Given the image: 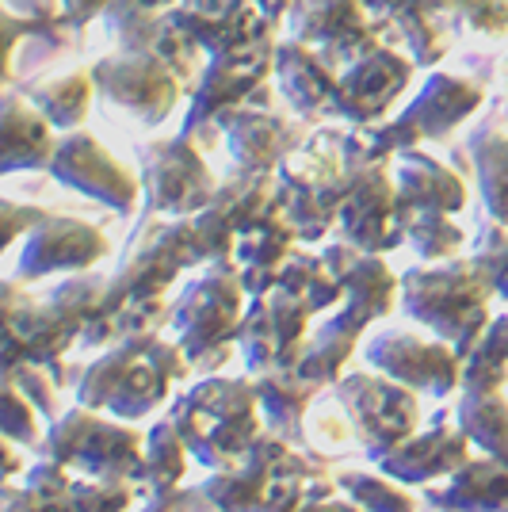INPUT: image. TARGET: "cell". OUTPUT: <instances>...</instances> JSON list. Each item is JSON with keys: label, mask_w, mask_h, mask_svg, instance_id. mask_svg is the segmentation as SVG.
<instances>
[{"label": "cell", "mask_w": 508, "mask_h": 512, "mask_svg": "<svg viewBox=\"0 0 508 512\" xmlns=\"http://www.w3.org/2000/svg\"><path fill=\"white\" fill-rule=\"evenodd\" d=\"M191 360L176 341H161L157 329L127 333L107 344L100 360L81 371L77 406L100 409L119 421H142L172 402V383L188 379Z\"/></svg>", "instance_id": "1"}, {"label": "cell", "mask_w": 508, "mask_h": 512, "mask_svg": "<svg viewBox=\"0 0 508 512\" xmlns=\"http://www.w3.org/2000/svg\"><path fill=\"white\" fill-rule=\"evenodd\" d=\"M203 493L218 512H295L310 493H337V478L321 459L264 428L233 467L211 470Z\"/></svg>", "instance_id": "2"}, {"label": "cell", "mask_w": 508, "mask_h": 512, "mask_svg": "<svg viewBox=\"0 0 508 512\" xmlns=\"http://www.w3.org/2000/svg\"><path fill=\"white\" fill-rule=\"evenodd\" d=\"M165 417L176 425L191 459L203 470L233 467L264 432L253 375L245 379L203 375L195 386L172 398Z\"/></svg>", "instance_id": "3"}, {"label": "cell", "mask_w": 508, "mask_h": 512, "mask_svg": "<svg viewBox=\"0 0 508 512\" xmlns=\"http://www.w3.org/2000/svg\"><path fill=\"white\" fill-rule=\"evenodd\" d=\"M493 283L478 260H451L436 268H409L402 276L405 314L424 325L432 337L447 341L459 356H466L482 341L489 325Z\"/></svg>", "instance_id": "4"}, {"label": "cell", "mask_w": 508, "mask_h": 512, "mask_svg": "<svg viewBox=\"0 0 508 512\" xmlns=\"http://www.w3.org/2000/svg\"><path fill=\"white\" fill-rule=\"evenodd\" d=\"M245 287L233 260H211V268L199 279H191L184 295L169 310V325L176 344L199 375H214V367L230 360L237 341V325L245 314Z\"/></svg>", "instance_id": "5"}, {"label": "cell", "mask_w": 508, "mask_h": 512, "mask_svg": "<svg viewBox=\"0 0 508 512\" xmlns=\"http://www.w3.org/2000/svg\"><path fill=\"white\" fill-rule=\"evenodd\" d=\"M146 432L119 421V417H100V409H65L46 428L43 459L62 463L65 470H81L88 478H127L146 486Z\"/></svg>", "instance_id": "6"}, {"label": "cell", "mask_w": 508, "mask_h": 512, "mask_svg": "<svg viewBox=\"0 0 508 512\" xmlns=\"http://www.w3.org/2000/svg\"><path fill=\"white\" fill-rule=\"evenodd\" d=\"M329 394L340 402L348 425L360 440L367 463L398 448L421 428V394L402 386L382 371H348L329 386Z\"/></svg>", "instance_id": "7"}, {"label": "cell", "mask_w": 508, "mask_h": 512, "mask_svg": "<svg viewBox=\"0 0 508 512\" xmlns=\"http://www.w3.org/2000/svg\"><path fill=\"white\" fill-rule=\"evenodd\" d=\"M310 318L314 310L291 291L272 287L268 295L249 299V310L241 314L237 325V348H241V363L249 375H260L268 367H298L302 344L310 337Z\"/></svg>", "instance_id": "8"}, {"label": "cell", "mask_w": 508, "mask_h": 512, "mask_svg": "<svg viewBox=\"0 0 508 512\" xmlns=\"http://www.w3.org/2000/svg\"><path fill=\"white\" fill-rule=\"evenodd\" d=\"M413 214L398 203V184L371 161V165H348V184L340 199L337 226L348 245L363 253H386L405 241V226Z\"/></svg>", "instance_id": "9"}, {"label": "cell", "mask_w": 508, "mask_h": 512, "mask_svg": "<svg viewBox=\"0 0 508 512\" xmlns=\"http://www.w3.org/2000/svg\"><path fill=\"white\" fill-rule=\"evenodd\" d=\"M367 367L398 379L402 386L432 398H447L463 386V356L440 337H417L405 329L375 333L363 348Z\"/></svg>", "instance_id": "10"}, {"label": "cell", "mask_w": 508, "mask_h": 512, "mask_svg": "<svg viewBox=\"0 0 508 512\" xmlns=\"http://www.w3.org/2000/svg\"><path fill=\"white\" fill-rule=\"evenodd\" d=\"M146 203L149 211L172 214V218H188L211 207L214 199V176L203 165L199 150L188 138L161 142L146 150Z\"/></svg>", "instance_id": "11"}, {"label": "cell", "mask_w": 508, "mask_h": 512, "mask_svg": "<svg viewBox=\"0 0 508 512\" xmlns=\"http://www.w3.org/2000/svg\"><path fill=\"white\" fill-rule=\"evenodd\" d=\"M50 172H54V180L100 199L111 211L127 214L138 203L134 172L123 169L92 134H69L65 142H58V150L50 157Z\"/></svg>", "instance_id": "12"}, {"label": "cell", "mask_w": 508, "mask_h": 512, "mask_svg": "<svg viewBox=\"0 0 508 512\" xmlns=\"http://www.w3.org/2000/svg\"><path fill=\"white\" fill-rule=\"evenodd\" d=\"M107 256V237L81 218H50L27 234L20 253V279H46L62 272H85Z\"/></svg>", "instance_id": "13"}, {"label": "cell", "mask_w": 508, "mask_h": 512, "mask_svg": "<svg viewBox=\"0 0 508 512\" xmlns=\"http://www.w3.org/2000/svg\"><path fill=\"white\" fill-rule=\"evenodd\" d=\"M470 459V440L459 425L417 428L409 440L375 459V470L390 474L402 486H432L440 478H451Z\"/></svg>", "instance_id": "14"}, {"label": "cell", "mask_w": 508, "mask_h": 512, "mask_svg": "<svg viewBox=\"0 0 508 512\" xmlns=\"http://www.w3.org/2000/svg\"><path fill=\"white\" fill-rule=\"evenodd\" d=\"M371 325H375V318H371L363 306L344 299L337 310H333V318H325L318 329L306 337L302 356H298V375L318 386H333L340 375H344V367L352 360L356 344H360V337Z\"/></svg>", "instance_id": "15"}, {"label": "cell", "mask_w": 508, "mask_h": 512, "mask_svg": "<svg viewBox=\"0 0 508 512\" xmlns=\"http://www.w3.org/2000/svg\"><path fill=\"white\" fill-rule=\"evenodd\" d=\"M295 241L298 234L287 222V214H268L256 226H249L245 234H237L230 260L241 272V287H245L249 299L268 295L276 287L279 268L287 264V256L295 253Z\"/></svg>", "instance_id": "16"}, {"label": "cell", "mask_w": 508, "mask_h": 512, "mask_svg": "<svg viewBox=\"0 0 508 512\" xmlns=\"http://www.w3.org/2000/svg\"><path fill=\"white\" fill-rule=\"evenodd\" d=\"M321 256L333 268V276L340 279L348 302L363 306L375 321L394 310V302L402 295V276H394L379 253H363L356 245L340 241V245H329Z\"/></svg>", "instance_id": "17"}, {"label": "cell", "mask_w": 508, "mask_h": 512, "mask_svg": "<svg viewBox=\"0 0 508 512\" xmlns=\"http://www.w3.org/2000/svg\"><path fill=\"white\" fill-rule=\"evenodd\" d=\"M253 383H256V398H260L264 428L272 436H279V440L302 444L306 440V413L314 409L321 390H329V386L302 379L298 367H268V371L253 375Z\"/></svg>", "instance_id": "18"}, {"label": "cell", "mask_w": 508, "mask_h": 512, "mask_svg": "<svg viewBox=\"0 0 508 512\" xmlns=\"http://www.w3.org/2000/svg\"><path fill=\"white\" fill-rule=\"evenodd\" d=\"M96 81L107 88L115 104H123L146 123H161L176 104V81L153 58H127L119 62V73H111V65H104L96 69Z\"/></svg>", "instance_id": "19"}, {"label": "cell", "mask_w": 508, "mask_h": 512, "mask_svg": "<svg viewBox=\"0 0 508 512\" xmlns=\"http://www.w3.org/2000/svg\"><path fill=\"white\" fill-rule=\"evenodd\" d=\"M424 501L436 512H508V463L470 455L444 490H428Z\"/></svg>", "instance_id": "20"}, {"label": "cell", "mask_w": 508, "mask_h": 512, "mask_svg": "<svg viewBox=\"0 0 508 512\" xmlns=\"http://www.w3.org/2000/svg\"><path fill=\"white\" fill-rule=\"evenodd\" d=\"M58 150L54 127L39 107L16 96L0 100V176L20 169H43Z\"/></svg>", "instance_id": "21"}, {"label": "cell", "mask_w": 508, "mask_h": 512, "mask_svg": "<svg viewBox=\"0 0 508 512\" xmlns=\"http://www.w3.org/2000/svg\"><path fill=\"white\" fill-rule=\"evenodd\" d=\"M405 77H409L405 65L398 58H390V54L360 58V65L352 73H344V81L337 85V111L356 119V123H371L398 96Z\"/></svg>", "instance_id": "22"}, {"label": "cell", "mask_w": 508, "mask_h": 512, "mask_svg": "<svg viewBox=\"0 0 508 512\" xmlns=\"http://www.w3.org/2000/svg\"><path fill=\"white\" fill-rule=\"evenodd\" d=\"M398 203L409 214L463 211L466 203L463 180L455 172H447L440 161H432V157L402 153V161H398Z\"/></svg>", "instance_id": "23"}, {"label": "cell", "mask_w": 508, "mask_h": 512, "mask_svg": "<svg viewBox=\"0 0 508 512\" xmlns=\"http://www.w3.org/2000/svg\"><path fill=\"white\" fill-rule=\"evenodd\" d=\"M455 425L482 455L508 463V402L501 390H463L455 406Z\"/></svg>", "instance_id": "24"}, {"label": "cell", "mask_w": 508, "mask_h": 512, "mask_svg": "<svg viewBox=\"0 0 508 512\" xmlns=\"http://www.w3.org/2000/svg\"><path fill=\"white\" fill-rule=\"evenodd\" d=\"M291 146L287 123L272 115H241L230 123V150L245 172H272L283 157H291Z\"/></svg>", "instance_id": "25"}, {"label": "cell", "mask_w": 508, "mask_h": 512, "mask_svg": "<svg viewBox=\"0 0 508 512\" xmlns=\"http://www.w3.org/2000/svg\"><path fill=\"white\" fill-rule=\"evenodd\" d=\"M69 482L73 474L62 463L43 459L27 470L23 486H0V512H73Z\"/></svg>", "instance_id": "26"}, {"label": "cell", "mask_w": 508, "mask_h": 512, "mask_svg": "<svg viewBox=\"0 0 508 512\" xmlns=\"http://www.w3.org/2000/svg\"><path fill=\"white\" fill-rule=\"evenodd\" d=\"M283 291H291L295 299H302L314 314H333L344 302V287L333 276V268L325 264V256L314 253H291L287 264L279 268L276 279Z\"/></svg>", "instance_id": "27"}, {"label": "cell", "mask_w": 508, "mask_h": 512, "mask_svg": "<svg viewBox=\"0 0 508 512\" xmlns=\"http://www.w3.org/2000/svg\"><path fill=\"white\" fill-rule=\"evenodd\" d=\"M142 455H146V486H149V493H169V490H176V486L184 482L191 451H188V444L180 440V432H176V425H172L169 417H161V421L146 432Z\"/></svg>", "instance_id": "28"}, {"label": "cell", "mask_w": 508, "mask_h": 512, "mask_svg": "<svg viewBox=\"0 0 508 512\" xmlns=\"http://www.w3.org/2000/svg\"><path fill=\"white\" fill-rule=\"evenodd\" d=\"M283 88H287L291 104L306 115H321V111L337 107V81L329 73H321V65L298 50H283Z\"/></svg>", "instance_id": "29"}, {"label": "cell", "mask_w": 508, "mask_h": 512, "mask_svg": "<svg viewBox=\"0 0 508 512\" xmlns=\"http://www.w3.org/2000/svg\"><path fill=\"white\" fill-rule=\"evenodd\" d=\"M340 493H348L363 512H417V497L409 486L394 482L390 474L375 470H340L337 474Z\"/></svg>", "instance_id": "30"}, {"label": "cell", "mask_w": 508, "mask_h": 512, "mask_svg": "<svg viewBox=\"0 0 508 512\" xmlns=\"http://www.w3.org/2000/svg\"><path fill=\"white\" fill-rule=\"evenodd\" d=\"M88 104H92V81L85 73H69L35 88V107L50 119V127L73 130L85 119Z\"/></svg>", "instance_id": "31"}, {"label": "cell", "mask_w": 508, "mask_h": 512, "mask_svg": "<svg viewBox=\"0 0 508 512\" xmlns=\"http://www.w3.org/2000/svg\"><path fill=\"white\" fill-rule=\"evenodd\" d=\"M0 436L23 448H39L46 436L39 425V409L12 375H0Z\"/></svg>", "instance_id": "32"}, {"label": "cell", "mask_w": 508, "mask_h": 512, "mask_svg": "<svg viewBox=\"0 0 508 512\" xmlns=\"http://www.w3.org/2000/svg\"><path fill=\"white\" fill-rule=\"evenodd\" d=\"M405 241L424 260H451L463 245V230L444 211H417L405 226Z\"/></svg>", "instance_id": "33"}, {"label": "cell", "mask_w": 508, "mask_h": 512, "mask_svg": "<svg viewBox=\"0 0 508 512\" xmlns=\"http://www.w3.org/2000/svg\"><path fill=\"white\" fill-rule=\"evenodd\" d=\"M73 512H130L134 509V482L127 478H73L69 482Z\"/></svg>", "instance_id": "34"}, {"label": "cell", "mask_w": 508, "mask_h": 512, "mask_svg": "<svg viewBox=\"0 0 508 512\" xmlns=\"http://www.w3.org/2000/svg\"><path fill=\"white\" fill-rule=\"evenodd\" d=\"M478 172H482V192L497 222H508V142H482L478 146Z\"/></svg>", "instance_id": "35"}, {"label": "cell", "mask_w": 508, "mask_h": 512, "mask_svg": "<svg viewBox=\"0 0 508 512\" xmlns=\"http://www.w3.org/2000/svg\"><path fill=\"white\" fill-rule=\"evenodd\" d=\"M508 383V360L486 344H474L463 356V386L459 390H501Z\"/></svg>", "instance_id": "36"}, {"label": "cell", "mask_w": 508, "mask_h": 512, "mask_svg": "<svg viewBox=\"0 0 508 512\" xmlns=\"http://www.w3.org/2000/svg\"><path fill=\"white\" fill-rule=\"evenodd\" d=\"M474 260L482 264V272L493 283V295L508 299V230H489Z\"/></svg>", "instance_id": "37"}, {"label": "cell", "mask_w": 508, "mask_h": 512, "mask_svg": "<svg viewBox=\"0 0 508 512\" xmlns=\"http://www.w3.org/2000/svg\"><path fill=\"white\" fill-rule=\"evenodd\" d=\"M43 218H46V211H39V207H20V203H12V199H0V253H4L20 234H31Z\"/></svg>", "instance_id": "38"}, {"label": "cell", "mask_w": 508, "mask_h": 512, "mask_svg": "<svg viewBox=\"0 0 508 512\" xmlns=\"http://www.w3.org/2000/svg\"><path fill=\"white\" fill-rule=\"evenodd\" d=\"M146 512H218L214 509V501L199 490H169V493H153V501H149Z\"/></svg>", "instance_id": "39"}, {"label": "cell", "mask_w": 508, "mask_h": 512, "mask_svg": "<svg viewBox=\"0 0 508 512\" xmlns=\"http://www.w3.org/2000/svg\"><path fill=\"white\" fill-rule=\"evenodd\" d=\"M295 512H363L348 493H310Z\"/></svg>", "instance_id": "40"}, {"label": "cell", "mask_w": 508, "mask_h": 512, "mask_svg": "<svg viewBox=\"0 0 508 512\" xmlns=\"http://www.w3.org/2000/svg\"><path fill=\"white\" fill-rule=\"evenodd\" d=\"M486 348H493L497 356H505L508 360V314H501V318H489L486 333H482V341Z\"/></svg>", "instance_id": "41"}, {"label": "cell", "mask_w": 508, "mask_h": 512, "mask_svg": "<svg viewBox=\"0 0 508 512\" xmlns=\"http://www.w3.org/2000/svg\"><path fill=\"white\" fill-rule=\"evenodd\" d=\"M27 299H31V295H27L23 287H16V283H4V279H0V325L12 318V314H16Z\"/></svg>", "instance_id": "42"}, {"label": "cell", "mask_w": 508, "mask_h": 512, "mask_svg": "<svg viewBox=\"0 0 508 512\" xmlns=\"http://www.w3.org/2000/svg\"><path fill=\"white\" fill-rule=\"evenodd\" d=\"M20 470H23V459L16 455L12 440H4V436H0V486H4V482H12Z\"/></svg>", "instance_id": "43"}, {"label": "cell", "mask_w": 508, "mask_h": 512, "mask_svg": "<svg viewBox=\"0 0 508 512\" xmlns=\"http://www.w3.org/2000/svg\"><path fill=\"white\" fill-rule=\"evenodd\" d=\"M12 39H16L12 23L0 20V81H4V73H8V50H12Z\"/></svg>", "instance_id": "44"}]
</instances>
